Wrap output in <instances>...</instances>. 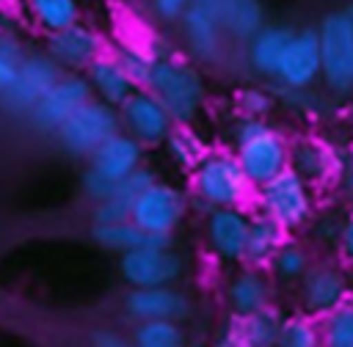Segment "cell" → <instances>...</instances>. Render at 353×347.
Wrapping results in <instances>:
<instances>
[{
    "mask_svg": "<svg viewBox=\"0 0 353 347\" xmlns=\"http://www.w3.org/2000/svg\"><path fill=\"white\" fill-rule=\"evenodd\" d=\"M188 176H190V209L196 207V212L207 215L212 209L248 207L254 198V187L245 179L232 149H210Z\"/></svg>",
    "mask_w": 353,
    "mask_h": 347,
    "instance_id": "obj_1",
    "label": "cell"
},
{
    "mask_svg": "<svg viewBox=\"0 0 353 347\" xmlns=\"http://www.w3.org/2000/svg\"><path fill=\"white\" fill-rule=\"evenodd\" d=\"M146 91L160 99L174 124H193L207 99V80L193 61L165 55L152 63Z\"/></svg>",
    "mask_w": 353,
    "mask_h": 347,
    "instance_id": "obj_2",
    "label": "cell"
},
{
    "mask_svg": "<svg viewBox=\"0 0 353 347\" xmlns=\"http://www.w3.org/2000/svg\"><path fill=\"white\" fill-rule=\"evenodd\" d=\"M254 207L259 215L270 218L276 226H281L287 234L301 231L309 226L312 215L317 212L314 190L290 168L279 176L268 179L265 185L254 187Z\"/></svg>",
    "mask_w": 353,
    "mask_h": 347,
    "instance_id": "obj_3",
    "label": "cell"
},
{
    "mask_svg": "<svg viewBox=\"0 0 353 347\" xmlns=\"http://www.w3.org/2000/svg\"><path fill=\"white\" fill-rule=\"evenodd\" d=\"M188 212H190V196L176 185L157 179L132 201L130 220L149 237L174 240V231L182 226Z\"/></svg>",
    "mask_w": 353,
    "mask_h": 347,
    "instance_id": "obj_4",
    "label": "cell"
},
{
    "mask_svg": "<svg viewBox=\"0 0 353 347\" xmlns=\"http://www.w3.org/2000/svg\"><path fill=\"white\" fill-rule=\"evenodd\" d=\"M317 30L320 44V80L334 96L353 94V39L342 11H328Z\"/></svg>",
    "mask_w": 353,
    "mask_h": 347,
    "instance_id": "obj_5",
    "label": "cell"
},
{
    "mask_svg": "<svg viewBox=\"0 0 353 347\" xmlns=\"http://www.w3.org/2000/svg\"><path fill=\"white\" fill-rule=\"evenodd\" d=\"M121 132L119 127V113L116 107L99 102V99H88L83 107H77L52 135L55 143L69 154V157H80L88 160L91 151L97 146H102L110 135Z\"/></svg>",
    "mask_w": 353,
    "mask_h": 347,
    "instance_id": "obj_6",
    "label": "cell"
},
{
    "mask_svg": "<svg viewBox=\"0 0 353 347\" xmlns=\"http://www.w3.org/2000/svg\"><path fill=\"white\" fill-rule=\"evenodd\" d=\"M353 297V284H350V270L334 259H320L312 262L306 275L298 281V300L301 311L323 319L334 308H339L345 300Z\"/></svg>",
    "mask_w": 353,
    "mask_h": 347,
    "instance_id": "obj_7",
    "label": "cell"
},
{
    "mask_svg": "<svg viewBox=\"0 0 353 347\" xmlns=\"http://www.w3.org/2000/svg\"><path fill=\"white\" fill-rule=\"evenodd\" d=\"M119 275L127 289L176 286L185 275V259L171 245H141L119 256Z\"/></svg>",
    "mask_w": 353,
    "mask_h": 347,
    "instance_id": "obj_8",
    "label": "cell"
},
{
    "mask_svg": "<svg viewBox=\"0 0 353 347\" xmlns=\"http://www.w3.org/2000/svg\"><path fill=\"white\" fill-rule=\"evenodd\" d=\"M342 162H345V151L323 135L309 132V135H298L290 140L287 168L292 174H298L312 190L336 185L339 174H342Z\"/></svg>",
    "mask_w": 353,
    "mask_h": 347,
    "instance_id": "obj_9",
    "label": "cell"
},
{
    "mask_svg": "<svg viewBox=\"0 0 353 347\" xmlns=\"http://www.w3.org/2000/svg\"><path fill=\"white\" fill-rule=\"evenodd\" d=\"M232 151L245 179L251 182V187H259L268 179L279 176L281 171H287V162H290V140L281 129L270 124H265L256 135H251L245 143H240Z\"/></svg>",
    "mask_w": 353,
    "mask_h": 347,
    "instance_id": "obj_10",
    "label": "cell"
},
{
    "mask_svg": "<svg viewBox=\"0 0 353 347\" xmlns=\"http://www.w3.org/2000/svg\"><path fill=\"white\" fill-rule=\"evenodd\" d=\"M88 99H94L91 96V88H88V83H85V77L83 74H72V72H63L58 80H55V85L28 110V124L36 129V132H41V135H55L58 132V127L77 110V107H83Z\"/></svg>",
    "mask_w": 353,
    "mask_h": 347,
    "instance_id": "obj_11",
    "label": "cell"
},
{
    "mask_svg": "<svg viewBox=\"0 0 353 347\" xmlns=\"http://www.w3.org/2000/svg\"><path fill=\"white\" fill-rule=\"evenodd\" d=\"M119 127L124 135H130L135 143H141L143 149L152 146H163L165 135L171 132L174 121L165 113V107L160 105V99L146 91V88H135L119 107Z\"/></svg>",
    "mask_w": 353,
    "mask_h": 347,
    "instance_id": "obj_12",
    "label": "cell"
},
{
    "mask_svg": "<svg viewBox=\"0 0 353 347\" xmlns=\"http://www.w3.org/2000/svg\"><path fill=\"white\" fill-rule=\"evenodd\" d=\"M63 72L50 61V55L44 50H25L22 63H19V72H17V80L0 96V105L8 113L28 116V110L55 85V80Z\"/></svg>",
    "mask_w": 353,
    "mask_h": 347,
    "instance_id": "obj_13",
    "label": "cell"
},
{
    "mask_svg": "<svg viewBox=\"0 0 353 347\" xmlns=\"http://www.w3.org/2000/svg\"><path fill=\"white\" fill-rule=\"evenodd\" d=\"M44 52L61 72L83 74L99 55H105V39L97 28L77 22L58 33L44 36Z\"/></svg>",
    "mask_w": 353,
    "mask_h": 347,
    "instance_id": "obj_14",
    "label": "cell"
},
{
    "mask_svg": "<svg viewBox=\"0 0 353 347\" xmlns=\"http://www.w3.org/2000/svg\"><path fill=\"white\" fill-rule=\"evenodd\" d=\"M124 314L132 322H179L193 314L190 295L179 286H152V289H127L121 300Z\"/></svg>",
    "mask_w": 353,
    "mask_h": 347,
    "instance_id": "obj_15",
    "label": "cell"
},
{
    "mask_svg": "<svg viewBox=\"0 0 353 347\" xmlns=\"http://www.w3.org/2000/svg\"><path fill=\"white\" fill-rule=\"evenodd\" d=\"M251 212L245 207L212 209L204 215V242L207 251L223 264H243L245 237H248Z\"/></svg>",
    "mask_w": 353,
    "mask_h": 347,
    "instance_id": "obj_16",
    "label": "cell"
},
{
    "mask_svg": "<svg viewBox=\"0 0 353 347\" xmlns=\"http://www.w3.org/2000/svg\"><path fill=\"white\" fill-rule=\"evenodd\" d=\"M320 80V44L314 28H298L287 41L276 77V85L284 88H314Z\"/></svg>",
    "mask_w": 353,
    "mask_h": 347,
    "instance_id": "obj_17",
    "label": "cell"
},
{
    "mask_svg": "<svg viewBox=\"0 0 353 347\" xmlns=\"http://www.w3.org/2000/svg\"><path fill=\"white\" fill-rule=\"evenodd\" d=\"M223 303L229 311V319H243L265 306L273 303V281L268 270L237 264V270L229 275L223 286Z\"/></svg>",
    "mask_w": 353,
    "mask_h": 347,
    "instance_id": "obj_18",
    "label": "cell"
},
{
    "mask_svg": "<svg viewBox=\"0 0 353 347\" xmlns=\"http://www.w3.org/2000/svg\"><path fill=\"white\" fill-rule=\"evenodd\" d=\"M143 154H146V149H143L141 143H135V140H132L130 135H124V132H116V135H110L102 146H97V149L91 151V157L85 160V162H88L85 168L94 171L97 176H102V179L119 185L124 176H130L135 168L143 165Z\"/></svg>",
    "mask_w": 353,
    "mask_h": 347,
    "instance_id": "obj_19",
    "label": "cell"
},
{
    "mask_svg": "<svg viewBox=\"0 0 353 347\" xmlns=\"http://www.w3.org/2000/svg\"><path fill=\"white\" fill-rule=\"evenodd\" d=\"M179 25H182V39H185V47L190 50V55L201 63H215L223 58V47H226V36L218 25V17L215 14H207V11H199V8H188L182 17H179Z\"/></svg>",
    "mask_w": 353,
    "mask_h": 347,
    "instance_id": "obj_20",
    "label": "cell"
},
{
    "mask_svg": "<svg viewBox=\"0 0 353 347\" xmlns=\"http://www.w3.org/2000/svg\"><path fill=\"white\" fill-rule=\"evenodd\" d=\"M295 28L290 25H270L265 22L245 44V61L251 66V72L256 77H265V80H273L276 77V69H279V61H281V52L287 47V41L292 39Z\"/></svg>",
    "mask_w": 353,
    "mask_h": 347,
    "instance_id": "obj_21",
    "label": "cell"
},
{
    "mask_svg": "<svg viewBox=\"0 0 353 347\" xmlns=\"http://www.w3.org/2000/svg\"><path fill=\"white\" fill-rule=\"evenodd\" d=\"M83 77H85V83H88V88H91V96L99 99V102H105V105H110V107H119V105L135 91L132 80H130L127 72L119 66V61L113 58V52L99 55V58L83 72Z\"/></svg>",
    "mask_w": 353,
    "mask_h": 347,
    "instance_id": "obj_22",
    "label": "cell"
},
{
    "mask_svg": "<svg viewBox=\"0 0 353 347\" xmlns=\"http://www.w3.org/2000/svg\"><path fill=\"white\" fill-rule=\"evenodd\" d=\"M290 240V234L276 226L270 218L251 212V223H248V237H245V251H243V264L248 267H259L265 270L273 259V253Z\"/></svg>",
    "mask_w": 353,
    "mask_h": 347,
    "instance_id": "obj_23",
    "label": "cell"
},
{
    "mask_svg": "<svg viewBox=\"0 0 353 347\" xmlns=\"http://www.w3.org/2000/svg\"><path fill=\"white\" fill-rule=\"evenodd\" d=\"M215 17L226 39L248 41L265 25V6L262 0H221Z\"/></svg>",
    "mask_w": 353,
    "mask_h": 347,
    "instance_id": "obj_24",
    "label": "cell"
},
{
    "mask_svg": "<svg viewBox=\"0 0 353 347\" xmlns=\"http://www.w3.org/2000/svg\"><path fill=\"white\" fill-rule=\"evenodd\" d=\"M91 240L110 253H127L141 245H171L165 237H149L143 234L132 220H119V223H91Z\"/></svg>",
    "mask_w": 353,
    "mask_h": 347,
    "instance_id": "obj_25",
    "label": "cell"
},
{
    "mask_svg": "<svg viewBox=\"0 0 353 347\" xmlns=\"http://www.w3.org/2000/svg\"><path fill=\"white\" fill-rule=\"evenodd\" d=\"M22 6L33 28L41 30L44 36L58 33L69 25H77L83 17L80 0H22Z\"/></svg>",
    "mask_w": 353,
    "mask_h": 347,
    "instance_id": "obj_26",
    "label": "cell"
},
{
    "mask_svg": "<svg viewBox=\"0 0 353 347\" xmlns=\"http://www.w3.org/2000/svg\"><path fill=\"white\" fill-rule=\"evenodd\" d=\"M163 151H165V157L179 171H188L190 174L204 160V154L210 151V146H207L204 135L199 129H193V124H174L171 132L163 140Z\"/></svg>",
    "mask_w": 353,
    "mask_h": 347,
    "instance_id": "obj_27",
    "label": "cell"
},
{
    "mask_svg": "<svg viewBox=\"0 0 353 347\" xmlns=\"http://www.w3.org/2000/svg\"><path fill=\"white\" fill-rule=\"evenodd\" d=\"M312 262H314V259H312V251H309L303 242L287 240V242L273 253V259H270V264H268L265 270H268L270 281L298 284V281L306 275V270H309Z\"/></svg>",
    "mask_w": 353,
    "mask_h": 347,
    "instance_id": "obj_28",
    "label": "cell"
},
{
    "mask_svg": "<svg viewBox=\"0 0 353 347\" xmlns=\"http://www.w3.org/2000/svg\"><path fill=\"white\" fill-rule=\"evenodd\" d=\"M243 339L248 341V347H276V339H279V330H281V322H284V311L270 303L243 319H234Z\"/></svg>",
    "mask_w": 353,
    "mask_h": 347,
    "instance_id": "obj_29",
    "label": "cell"
},
{
    "mask_svg": "<svg viewBox=\"0 0 353 347\" xmlns=\"http://www.w3.org/2000/svg\"><path fill=\"white\" fill-rule=\"evenodd\" d=\"M130 339L135 347H190L188 330L179 322H135Z\"/></svg>",
    "mask_w": 353,
    "mask_h": 347,
    "instance_id": "obj_30",
    "label": "cell"
},
{
    "mask_svg": "<svg viewBox=\"0 0 353 347\" xmlns=\"http://www.w3.org/2000/svg\"><path fill=\"white\" fill-rule=\"evenodd\" d=\"M276 347H323L320 319H314V317H309L303 311L284 314Z\"/></svg>",
    "mask_w": 353,
    "mask_h": 347,
    "instance_id": "obj_31",
    "label": "cell"
},
{
    "mask_svg": "<svg viewBox=\"0 0 353 347\" xmlns=\"http://www.w3.org/2000/svg\"><path fill=\"white\" fill-rule=\"evenodd\" d=\"M273 91V99L276 105L292 110V113H301V116H323V113H331V105L323 94H317L314 88H284V85H270Z\"/></svg>",
    "mask_w": 353,
    "mask_h": 347,
    "instance_id": "obj_32",
    "label": "cell"
},
{
    "mask_svg": "<svg viewBox=\"0 0 353 347\" xmlns=\"http://www.w3.org/2000/svg\"><path fill=\"white\" fill-rule=\"evenodd\" d=\"M323 347H353V297L320 319Z\"/></svg>",
    "mask_w": 353,
    "mask_h": 347,
    "instance_id": "obj_33",
    "label": "cell"
},
{
    "mask_svg": "<svg viewBox=\"0 0 353 347\" xmlns=\"http://www.w3.org/2000/svg\"><path fill=\"white\" fill-rule=\"evenodd\" d=\"M234 116H245V118H268L276 107L273 91L270 85H243L234 94Z\"/></svg>",
    "mask_w": 353,
    "mask_h": 347,
    "instance_id": "obj_34",
    "label": "cell"
},
{
    "mask_svg": "<svg viewBox=\"0 0 353 347\" xmlns=\"http://www.w3.org/2000/svg\"><path fill=\"white\" fill-rule=\"evenodd\" d=\"M113 58H116L119 66L127 72V77L132 80L135 88H146V80H149V72H152V63H154L149 47L127 41V44H121V47L113 52Z\"/></svg>",
    "mask_w": 353,
    "mask_h": 347,
    "instance_id": "obj_35",
    "label": "cell"
},
{
    "mask_svg": "<svg viewBox=\"0 0 353 347\" xmlns=\"http://www.w3.org/2000/svg\"><path fill=\"white\" fill-rule=\"evenodd\" d=\"M22 55H25V44L19 41V36L0 30V96L14 85Z\"/></svg>",
    "mask_w": 353,
    "mask_h": 347,
    "instance_id": "obj_36",
    "label": "cell"
},
{
    "mask_svg": "<svg viewBox=\"0 0 353 347\" xmlns=\"http://www.w3.org/2000/svg\"><path fill=\"white\" fill-rule=\"evenodd\" d=\"M306 229H309L312 242H317L323 248H336V240H339V231H342V215L328 212V209L314 212Z\"/></svg>",
    "mask_w": 353,
    "mask_h": 347,
    "instance_id": "obj_37",
    "label": "cell"
},
{
    "mask_svg": "<svg viewBox=\"0 0 353 347\" xmlns=\"http://www.w3.org/2000/svg\"><path fill=\"white\" fill-rule=\"evenodd\" d=\"M154 182H157V174H154L149 165H141V168H135L130 176H124V179L116 185L113 198L121 201V204H127V207L132 209V201H135L149 185H154Z\"/></svg>",
    "mask_w": 353,
    "mask_h": 347,
    "instance_id": "obj_38",
    "label": "cell"
},
{
    "mask_svg": "<svg viewBox=\"0 0 353 347\" xmlns=\"http://www.w3.org/2000/svg\"><path fill=\"white\" fill-rule=\"evenodd\" d=\"M119 220H130V207L116 201L113 196L91 204V223H119Z\"/></svg>",
    "mask_w": 353,
    "mask_h": 347,
    "instance_id": "obj_39",
    "label": "cell"
},
{
    "mask_svg": "<svg viewBox=\"0 0 353 347\" xmlns=\"http://www.w3.org/2000/svg\"><path fill=\"white\" fill-rule=\"evenodd\" d=\"M268 121H262V118H245V116H234L232 121H229V127H226V138H229V143H232V149H237L240 143H245L251 135H256L262 127H265Z\"/></svg>",
    "mask_w": 353,
    "mask_h": 347,
    "instance_id": "obj_40",
    "label": "cell"
},
{
    "mask_svg": "<svg viewBox=\"0 0 353 347\" xmlns=\"http://www.w3.org/2000/svg\"><path fill=\"white\" fill-rule=\"evenodd\" d=\"M80 187H83V196L91 201V204H99V201H105V198H110L113 196V190H116V185L113 182H108V179H102V176H97L94 171H83V176H80Z\"/></svg>",
    "mask_w": 353,
    "mask_h": 347,
    "instance_id": "obj_41",
    "label": "cell"
},
{
    "mask_svg": "<svg viewBox=\"0 0 353 347\" xmlns=\"http://www.w3.org/2000/svg\"><path fill=\"white\" fill-rule=\"evenodd\" d=\"M336 251H339L342 264L347 270H353V209L347 215H342V231L336 240Z\"/></svg>",
    "mask_w": 353,
    "mask_h": 347,
    "instance_id": "obj_42",
    "label": "cell"
},
{
    "mask_svg": "<svg viewBox=\"0 0 353 347\" xmlns=\"http://www.w3.org/2000/svg\"><path fill=\"white\" fill-rule=\"evenodd\" d=\"M152 11L163 22H179V17L190 8V0H149Z\"/></svg>",
    "mask_w": 353,
    "mask_h": 347,
    "instance_id": "obj_43",
    "label": "cell"
},
{
    "mask_svg": "<svg viewBox=\"0 0 353 347\" xmlns=\"http://www.w3.org/2000/svg\"><path fill=\"white\" fill-rule=\"evenodd\" d=\"M91 347H135L132 339L113 328H99L91 333Z\"/></svg>",
    "mask_w": 353,
    "mask_h": 347,
    "instance_id": "obj_44",
    "label": "cell"
},
{
    "mask_svg": "<svg viewBox=\"0 0 353 347\" xmlns=\"http://www.w3.org/2000/svg\"><path fill=\"white\" fill-rule=\"evenodd\" d=\"M210 347H248V341L243 339V333H240L237 322H234V319H229V322H226V325L212 336Z\"/></svg>",
    "mask_w": 353,
    "mask_h": 347,
    "instance_id": "obj_45",
    "label": "cell"
},
{
    "mask_svg": "<svg viewBox=\"0 0 353 347\" xmlns=\"http://www.w3.org/2000/svg\"><path fill=\"white\" fill-rule=\"evenodd\" d=\"M339 190L342 196L353 204V151H345V162H342V174H339Z\"/></svg>",
    "mask_w": 353,
    "mask_h": 347,
    "instance_id": "obj_46",
    "label": "cell"
},
{
    "mask_svg": "<svg viewBox=\"0 0 353 347\" xmlns=\"http://www.w3.org/2000/svg\"><path fill=\"white\" fill-rule=\"evenodd\" d=\"M190 6L199 8V11H207V14H218L221 0H190Z\"/></svg>",
    "mask_w": 353,
    "mask_h": 347,
    "instance_id": "obj_47",
    "label": "cell"
},
{
    "mask_svg": "<svg viewBox=\"0 0 353 347\" xmlns=\"http://www.w3.org/2000/svg\"><path fill=\"white\" fill-rule=\"evenodd\" d=\"M342 17H345V22H347V28H350V39H353V3H347V6L342 8Z\"/></svg>",
    "mask_w": 353,
    "mask_h": 347,
    "instance_id": "obj_48",
    "label": "cell"
},
{
    "mask_svg": "<svg viewBox=\"0 0 353 347\" xmlns=\"http://www.w3.org/2000/svg\"><path fill=\"white\" fill-rule=\"evenodd\" d=\"M0 30H3V28H0Z\"/></svg>",
    "mask_w": 353,
    "mask_h": 347,
    "instance_id": "obj_49",
    "label": "cell"
}]
</instances>
